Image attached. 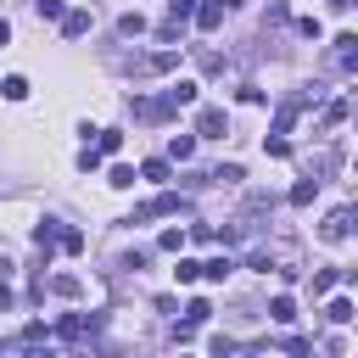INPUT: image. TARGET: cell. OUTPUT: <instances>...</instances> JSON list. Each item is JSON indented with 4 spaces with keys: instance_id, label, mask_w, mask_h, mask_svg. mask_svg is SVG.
I'll return each instance as SVG.
<instances>
[{
    "instance_id": "6da1fadb",
    "label": "cell",
    "mask_w": 358,
    "mask_h": 358,
    "mask_svg": "<svg viewBox=\"0 0 358 358\" xmlns=\"http://www.w3.org/2000/svg\"><path fill=\"white\" fill-rule=\"evenodd\" d=\"M168 213H190V201L185 196H157V201H140L123 224H145V218H168Z\"/></svg>"
},
{
    "instance_id": "7a4b0ae2",
    "label": "cell",
    "mask_w": 358,
    "mask_h": 358,
    "mask_svg": "<svg viewBox=\"0 0 358 358\" xmlns=\"http://www.w3.org/2000/svg\"><path fill=\"white\" fill-rule=\"evenodd\" d=\"M129 67H134V73H145V78H151V73H173V67H179V50H173V45H162V50H145V56H134Z\"/></svg>"
},
{
    "instance_id": "3957f363",
    "label": "cell",
    "mask_w": 358,
    "mask_h": 358,
    "mask_svg": "<svg viewBox=\"0 0 358 358\" xmlns=\"http://www.w3.org/2000/svg\"><path fill=\"white\" fill-rule=\"evenodd\" d=\"M352 218H358V207H336V213H324V224H319V241H347L352 235Z\"/></svg>"
},
{
    "instance_id": "277c9868",
    "label": "cell",
    "mask_w": 358,
    "mask_h": 358,
    "mask_svg": "<svg viewBox=\"0 0 358 358\" xmlns=\"http://www.w3.org/2000/svg\"><path fill=\"white\" fill-rule=\"evenodd\" d=\"M330 67L336 73H358V34H336L330 39Z\"/></svg>"
},
{
    "instance_id": "5b68a950",
    "label": "cell",
    "mask_w": 358,
    "mask_h": 358,
    "mask_svg": "<svg viewBox=\"0 0 358 358\" xmlns=\"http://www.w3.org/2000/svg\"><path fill=\"white\" fill-rule=\"evenodd\" d=\"M129 112H134V123H168L179 106H173L168 95H157V101H129Z\"/></svg>"
},
{
    "instance_id": "8992f818",
    "label": "cell",
    "mask_w": 358,
    "mask_h": 358,
    "mask_svg": "<svg viewBox=\"0 0 358 358\" xmlns=\"http://www.w3.org/2000/svg\"><path fill=\"white\" fill-rule=\"evenodd\" d=\"M224 129H229L224 106H201V112H196V134H201V140H224Z\"/></svg>"
},
{
    "instance_id": "52a82bcc",
    "label": "cell",
    "mask_w": 358,
    "mask_h": 358,
    "mask_svg": "<svg viewBox=\"0 0 358 358\" xmlns=\"http://www.w3.org/2000/svg\"><path fill=\"white\" fill-rule=\"evenodd\" d=\"M34 246H39V257H45V263H50V252H56V246H62V224H56V218H45V224H39V229H34Z\"/></svg>"
},
{
    "instance_id": "ba28073f",
    "label": "cell",
    "mask_w": 358,
    "mask_h": 358,
    "mask_svg": "<svg viewBox=\"0 0 358 358\" xmlns=\"http://www.w3.org/2000/svg\"><path fill=\"white\" fill-rule=\"evenodd\" d=\"M224 11H229L224 0H207V6H196V28H201V34H213V28L224 22Z\"/></svg>"
},
{
    "instance_id": "9c48e42d",
    "label": "cell",
    "mask_w": 358,
    "mask_h": 358,
    "mask_svg": "<svg viewBox=\"0 0 358 358\" xmlns=\"http://www.w3.org/2000/svg\"><path fill=\"white\" fill-rule=\"evenodd\" d=\"M90 22H95L90 11H67V17H62V34H67V39H84V34H90Z\"/></svg>"
},
{
    "instance_id": "30bf717a",
    "label": "cell",
    "mask_w": 358,
    "mask_h": 358,
    "mask_svg": "<svg viewBox=\"0 0 358 358\" xmlns=\"http://www.w3.org/2000/svg\"><path fill=\"white\" fill-rule=\"evenodd\" d=\"M313 196H319V179H313V173H302V179L291 185V207H308Z\"/></svg>"
},
{
    "instance_id": "8fae6325",
    "label": "cell",
    "mask_w": 358,
    "mask_h": 358,
    "mask_svg": "<svg viewBox=\"0 0 358 358\" xmlns=\"http://www.w3.org/2000/svg\"><path fill=\"white\" fill-rule=\"evenodd\" d=\"M168 157H173V162H190V157H196V134H173V140H168Z\"/></svg>"
},
{
    "instance_id": "7c38bea8",
    "label": "cell",
    "mask_w": 358,
    "mask_h": 358,
    "mask_svg": "<svg viewBox=\"0 0 358 358\" xmlns=\"http://www.w3.org/2000/svg\"><path fill=\"white\" fill-rule=\"evenodd\" d=\"M201 274H207V280H224V274H235V257H229V252H218V257H207V263H201Z\"/></svg>"
},
{
    "instance_id": "4fadbf2b",
    "label": "cell",
    "mask_w": 358,
    "mask_h": 358,
    "mask_svg": "<svg viewBox=\"0 0 358 358\" xmlns=\"http://www.w3.org/2000/svg\"><path fill=\"white\" fill-rule=\"evenodd\" d=\"M168 101H173V106H196V84H190V78L168 84Z\"/></svg>"
},
{
    "instance_id": "5bb4252c",
    "label": "cell",
    "mask_w": 358,
    "mask_h": 358,
    "mask_svg": "<svg viewBox=\"0 0 358 358\" xmlns=\"http://www.w3.org/2000/svg\"><path fill=\"white\" fill-rule=\"evenodd\" d=\"M268 319H274V324H291V319H296V302H291V296H274V302H268Z\"/></svg>"
},
{
    "instance_id": "9a60e30c",
    "label": "cell",
    "mask_w": 358,
    "mask_h": 358,
    "mask_svg": "<svg viewBox=\"0 0 358 358\" xmlns=\"http://www.w3.org/2000/svg\"><path fill=\"white\" fill-rule=\"evenodd\" d=\"M117 34H123V39L145 34V17H140V11H123V17H117Z\"/></svg>"
},
{
    "instance_id": "2e32d148",
    "label": "cell",
    "mask_w": 358,
    "mask_h": 358,
    "mask_svg": "<svg viewBox=\"0 0 358 358\" xmlns=\"http://www.w3.org/2000/svg\"><path fill=\"white\" fill-rule=\"evenodd\" d=\"M0 95H6V101H28V78H22V73H11V78L0 84Z\"/></svg>"
},
{
    "instance_id": "e0dca14e",
    "label": "cell",
    "mask_w": 358,
    "mask_h": 358,
    "mask_svg": "<svg viewBox=\"0 0 358 358\" xmlns=\"http://www.w3.org/2000/svg\"><path fill=\"white\" fill-rule=\"evenodd\" d=\"M168 173H173V168H168V157H151V162L140 168V179H151V185H162Z\"/></svg>"
},
{
    "instance_id": "ac0fdd59",
    "label": "cell",
    "mask_w": 358,
    "mask_h": 358,
    "mask_svg": "<svg viewBox=\"0 0 358 358\" xmlns=\"http://www.w3.org/2000/svg\"><path fill=\"white\" fill-rule=\"evenodd\" d=\"M173 280H179V285H196V280H201V263H196V257H179Z\"/></svg>"
},
{
    "instance_id": "d6986e66",
    "label": "cell",
    "mask_w": 358,
    "mask_h": 358,
    "mask_svg": "<svg viewBox=\"0 0 358 358\" xmlns=\"http://www.w3.org/2000/svg\"><path fill=\"white\" fill-rule=\"evenodd\" d=\"M213 179H218V185H241L246 173H241V162H218V168H213Z\"/></svg>"
},
{
    "instance_id": "ffe728a7",
    "label": "cell",
    "mask_w": 358,
    "mask_h": 358,
    "mask_svg": "<svg viewBox=\"0 0 358 358\" xmlns=\"http://www.w3.org/2000/svg\"><path fill=\"white\" fill-rule=\"evenodd\" d=\"M50 291H56V296H78L84 285H78V274H56V280H50Z\"/></svg>"
},
{
    "instance_id": "44dd1931",
    "label": "cell",
    "mask_w": 358,
    "mask_h": 358,
    "mask_svg": "<svg viewBox=\"0 0 358 358\" xmlns=\"http://www.w3.org/2000/svg\"><path fill=\"white\" fill-rule=\"evenodd\" d=\"M324 319H330V324H347V319H352V302H347V296H336V302L324 308Z\"/></svg>"
},
{
    "instance_id": "7402d4cb",
    "label": "cell",
    "mask_w": 358,
    "mask_h": 358,
    "mask_svg": "<svg viewBox=\"0 0 358 358\" xmlns=\"http://www.w3.org/2000/svg\"><path fill=\"white\" fill-rule=\"evenodd\" d=\"M56 336H62V341H78V336H84V319H78V313H67V319L56 324Z\"/></svg>"
},
{
    "instance_id": "603a6c76",
    "label": "cell",
    "mask_w": 358,
    "mask_h": 358,
    "mask_svg": "<svg viewBox=\"0 0 358 358\" xmlns=\"http://www.w3.org/2000/svg\"><path fill=\"white\" fill-rule=\"evenodd\" d=\"M34 11L50 17V22H62V17H67V0H34Z\"/></svg>"
},
{
    "instance_id": "cb8c5ba5",
    "label": "cell",
    "mask_w": 358,
    "mask_h": 358,
    "mask_svg": "<svg viewBox=\"0 0 358 358\" xmlns=\"http://www.w3.org/2000/svg\"><path fill=\"white\" fill-rule=\"evenodd\" d=\"M101 157H106L101 145H84V151H78V168H84V173H95V168H101Z\"/></svg>"
},
{
    "instance_id": "d4e9b609",
    "label": "cell",
    "mask_w": 358,
    "mask_h": 358,
    "mask_svg": "<svg viewBox=\"0 0 358 358\" xmlns=\"http://www.w3.org/2000/svg\"><path fill=\"white\" fill-rule=\"evenodd\" d=\"M106 185H112V190H129V185H134V168H123V162H117V168L106 173Z\"/></svg>"
},
{
    "instance_id": "484cf974",
    "label": "cell",
    "mask_w": 358,
    "mask_h": 358,
    "mask_svg": "<svg viewBox=\"0 0 358 358\" xmlns=\"http://www.w3.org/2000/svg\"><path fill=\"white\" fill-rule=\"evenodd\" d=\"M196 62H201V73H224V56L218 50H196Z\"/></svg>"
},
{
    "instance_id": "4316f807",
    "label": "cell",
    "mask_w": 358,
    "mask_h": 358,
    "mask_svg": "<svg viewBox=\"0 0 358 358\" xmlns=\"http://www.w3.org/2000/svg\"><path fill=\"white\" fill-rule=\"evenodd\" d=\"M157 246H162V252H179V246H185V229H162Z\"/></svg>"
},
{
    "instance_id": "83f0119b",
    "label": "cell",
    "mask_w": 358,
    "mask_h": 358,
    "mask_svg": "<svg viewBox=\"0 0 358 358\" xmlns=\"http://www.w3.org/2000/svg\"><path fill=\"white\" fill-rule=\"evenodd\" d=\"M95 145H101V151H117V145H123V129H101V140H95Z\"/></svg>"
},
{
    "instance_id": "f1b7e54d",
    "label": "cell",
    "mask_w": 358,
    "mask_h": 358,
    "mask_svg": "<svg viewBox=\"0 0 358 358\" xmlns=\"http://www.w3.org/2000/svg\"><path fill=\"white\" fill-rule=\"evenodd\" d=\"M330 285H336V268H319V274H313V296H324Z\"/></svg>"
},
{
    "instance_id": "f546056e",
    "label": "cell",
    "mask_w": 358,
    "mask_h": 358,
    "mask_svg": "<svg viewBox=\"0 0 358 358\" xmlns=\"http://www.w3.org/2000/svg\"><path fill=\"white\" fill-rule=\"evenodd\" d=\"M296 34H302V39H319L324 28H319V17H302V22H296Z\"/></svg>"
},
{
    "instance_id": "4dcf8cb0",
    "label": "cell",
    "mask_w": 358,
    "mask_h": 358,
    "mask_svg": "<svg viewBox=\"0 0 358 358\" xmlns=\"http://www.w3.org/2000/svg\"><path fill=\"white\" fill-rule=\"evenodd\" d=\"M341 117H347V101H330V106H324V123H330V129H336V123H341Z\"/></svg>"
},
{
    "instance_id": "1f68e13d",
    "label": "cell",
    "mask_w": 358,
    "mask_h": 358,
    "mask_svg": "<svg viewBox=\"0 0 358 358\" xmlns=\"http://www.w3.org/2000/svg\"><path fill=\"white\" fill-rule=\"evenodd\" d=\"M62 252H84V235L78 229H62Z\"/></svg>"
},
{
    "instance_id": "d6a6232c",
    "label": "cell",
    "mask_w": 358,
    "mask_h": 358,
    "mask_svg": "<svg viewBox=\"0 0 358 358\" xmlns=\"http://www.w3.org/2000/svg\"><path fill=\"white\" fill-rule=\"evenodd\" d=\"M6 39H11V22H6V17H0V45H6Z\"/></svg>"
}]
</instances>
